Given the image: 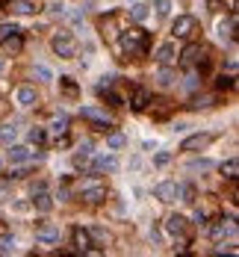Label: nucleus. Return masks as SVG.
Masks as SVG:
<instances>
[{
    "instance_id": "obj_1",
    "label": "nucleus",
    "mask_w": 239,
    "mask_h": 257,
    "mask_svg": "<svg viewBox=\"0 0 239 257\" xmlns=\"http://www.w3.org/2000/svg\"><path fill=\"white\" fill-rule=\"evenodd\" d=\"M118 42H121V50L127 54V56H145L148 54V32L133 27V30H124L118 36Z\"/></svg>"
},
{
    "instance_id": "obj_2",
    "label": "nucleus",
    "mask_w": 239,
    "mask_h": 257,
    "mask_svg": "<svg viewBox=\"0 0 239 257\" xmlns=\"http://www.w3.org/2000/svg\"><path fill=\"white\" fill-rule=\"evenodd\" d=\"M50 48H53V54L62 56V60H74V56H77V42H74V36L65 32V30H59L56 36H53Z\"/></svg>"
},
{
    "instance_id": "obj_3",
    "label": "nucleus",
    "mask_w": 239,
    "mask_h": 257,
    "mask_svg": "<svg viewBox=\"0 0 239 257\" xmlns=\"http://www.w3.org/2000/svg\"><path fill=\"white\" fill-rule=\"evenodd\" d=\"M180 65L183 68H198V65H207V48L204 44H186L183 54H180Z\"/></svg>"
},
{
    "instance_id": "obj_4",
    "label": "nucleus",
    "mask_w": 239,
    "mask_h": 257,
    "mask_svg": "<svg viewBox=\"0 0 239 257\" xmlns=\"http://www.w3.org/2000/svg\"><path fill=\"white\" fill-rule=\"evenodd\" d=\"M198 32V21L192 15H177V21L171 24V36L174 38H192Z\"/></svg>"
},
{
    "instance_id": "obj_5",
    "label": "nucleus",
    "mask_w": 239,
    "mask_h": 257,
    "mask_svg": "<svg viewBox=\"0 0 239 257\" xmlns=\"http://www.w3.org/2000/svg\"><path fill=\"white\" fill-rule=\"evenodd\" d=\"M80 116H83L86 122H92V128H95V130H109V128H112V118H109L103 110H98V106H83V110H80Z\"/></svg>"
},
{
    "instance_id": "obj_6",
    "label": "nucleus",
    "mask_w": 239,
    "mask_h": 257,
    "mask_svg": "<svg viewBox=\"0 0 239 257\" xmlns=\"http://www.w3.org/2000/svg\"><path fill=\"white\" fill-rule=\"evenodd\" d=\"M77 190H80V195H83L86 204H101L103 198H106V186H103V184H95V180H86V184H80Z\"/></svg>"
},
{
    "instance_id": "obj_7",
    "label": "nucleus",
    "mask_w": 239,
    "mask_h": 257,
    "mask_svg": "<svg viewBox=\"0 0 239 257\" xmlns=\"http://www.w3.org/2000/svg\"><path fill=\"white\" fill-rule=\"evenodd\" d=\"M213 139H216L213 133H195V136H189V139H183V145H180V151H189V154H192V151H204V148L210 145V142H213Z\"/></svg>"
},
{
    "instance_id": "obj_8",
    "label": "nucleus",
    "mask_w": 239,
    "mask_h": 257,
    "mask_svg": "<svg viewBox=\"0 0 239 257\" xmlns=\"http://www.w3.org/2000/svg\"><path fill=\"white\" fill-rule=\"evenodd\" d=\"M44 0H9V9L15 15H33V12H41Z\"/></svg>"
},
{
    "instance_id": "obj_9",
    "label": "nucleus",
    "mask_w": 239,
    "mask_h": 257,
    "mask_svg": "<svg viewBox=\"0 0 239 257\" xmlns=\"http://www.w3.org/2000/svg\"><path fill=\"white\" fill-rule=\"evenodd\" d=\"M35 240H38V242H44V246L59 242V228L53 225V222H41V225L35 228Z\"/></svg>"
},
{
    "instance_id": "obj_10",
    "label": "nucleus",
    "mask_w": 239,
    "mask_h": 257,
    "mask_svg": "<svg viewBox=\"0 0 239 257\" xmlns=\"http://www.w3.org/2000/svg\"><path fill=\"white\" fill-rule=\"evenodd\" d=\"M186 228H189V222H186L180 213H171L169 219H166V234L174 236V240H177V236H186Z\"/></svg>"
},
{
    "instance_id": "obj_11",
    "label": "nucleus",
    "mask_w": 239,
    "mask_h": 257,
    "mask_svg": "<svg viewBox=\"0 0 239 257\" xmlns=\"http://www.w3.org/2000/svg\"><path fill=\"white\" fill-rule=\"evenodd\" d=\"M154 198H160L163 204L177 201V184H174V180H163V184H157V186H154Z\"/></svg>"
},
{
    "instance_id": "obj_12",
    "label": "nucleus",
    "mask_w": 239,
    "mask_h": 257,
    "mask_svg": "<svg viewBox=\"0 0 239 257\" xmlns=\"http://www.w3.org/2000/svg\"><path fill=\"white\" fill-rule=\"evenodd\" d=\"M71 242H74V248H77V252H92V246H95L92 234H89V230H83V228H74V230H71Z\"/></svg>"
},
{
    "instance_id": "obj_13",
    "label": "nucleus",
    "mask_w": 239,
    "mask_h": 257,
    "mask_svg": "<svg viewBox=\"0 0 239 257\" xmlns=\"http://www.w3.org/2000/svg\"><path fill=\"white\" fill-rule=\"evenodd\" d=\"M154 60H157L160 65H171L174 60H177V50H174V44H171V42L160 44V48L154 50Z\"/></svg>"
},
{
    "instance_id": "obj_14",
    "label": "nucleus",
    "mask_w": 239,
    "mask_h": 257,
    "mask_svg": "<svg viewBox=\"0 0 239 257\" xmlns=\"http://www.w3.org/2000/svg\"><path fill=\"white\" fill-rule=\"evenodd\" d=\"M24 50V38H21V32H15V36H3V54L6 56H15V54H21Z\"/></svg>"
},
{
    "instance_id": "obj_15",
    "label": "nucleus",
    "mask_w": 239,
    "mask_h": 257,
    "mask_svg": "<svg viewBox=\"0 0 239 257\" xmlns=\"http://www.w3.org/2000/svg\"><path fill=\"white\" fill-rule=\"evenodd\" d=\"M219 36H222V38H228V42H234V38H237V12L219 21Z\"/></svg>"
},
{
    "instance_id": "obj_16",
    "label": "nucleus",
    "mask_w": 239,
    "mask_h": 257,
    "mask_svg": "<svg viewBox=\"0 0 239 257\" xmlns=\"http://www.w3.org/2000/svg\"><path fill=\"white\" fill-rule=\"evenodd\" d=\"M15 104H18V106H35V104H38L35 89L33 86H21V89L15 92Z\"/></svg>"
},
{
    "instance_id": "obj_17",
    "label": "nucleus",
    "mask_w": 239,
    "mask_h": 257,
    "mask_svg": "<svg viewBox=\"0 0 239 257\" xmlns=\"http://www.w3.org/2000/svg\"><path fill=\"white\" fill-rule=\"evenodd\" d=\"M118 168V160L112 157V154H103L98 160L92 162V174H98V172H115Z\"/></svg>"
},
{
    "instance_id": "obj_18",
    "label": "nucleus",
    "mask_w": 239,
    "mask_h": 257,
    "mask_svg": "<svg viewBox=\"0 0 239 257\" xmlns=\"http://www.w3.org/2000/svg\"><path fill=\"white\" fill-rule=\"evenodd\" d=\"M68 116H65V112H59V116H53V118H50V133H53V136H65V133H68Z\"/></svg>"
},
{
    "instance_id": "obj_19",
    "label": "nucleus",
    "mask_w": 239,
    "mask_h": 257,
    "mask_svg": "<svg viewBox=\"0 0 239 257\" xmlns=\"http://www.w3.org/2000/svg\"><path fill=\"white\" fill-rule=\"evenodd\" d=\"M148 104H151V92H148V89H136V92H133V98H130V106H133L136 112H142Z\"/></svg>"
},
{
    "instance_id": "obj_20",
    "label": "nucleus",
    "mask_w": 239,
    "mask_h": 257,
    "mask_svg": "<svg viewBox=\"0 0 239 257\" xmlns=\"http://www.w3.org/2000/svg\"><path fill=\"white\" fill-rule=\"evenodd\" d=\"M33 207L38 210V213H47V210L53 207V201H50V195L41 190V192H33Z\"/></svg>"
},
{
    "instance_id": "obj_21",
    "label": "nucleus",
    "mask_w": 239,
    "mask_h": 257,
    "mask_svg": "<svg viewBox=\"0 0 239 257\" xmlns=\"http://www.w3.org/2000/svg\"><path fill=\"white\" fill-rule=\"evenodd\" d=\"M30 160V148L27 145H12L9 148V162H24Z\"/></svg>"
},
{
    "instance_id": "obj_22",
    "label": "nucleus",
    "mask_w": 239,
    "mask_h": 257,
    "mask_svg": "<svg viewBox=\"0 0 239 257\" xmlns=\"http://www.w3.org/2000/svg\"><path fill=\"white\" fill-rule=\"evenodd\" d=\"M174 80H177V74L171 71L169 65H163V68L157 71V83H160V86H174Z\"/></svg>"
},
{
    "instance_id": "obj_23",
    "label": "nucleus",
    "mask_w": 239,
    "mask_h": 257,
    "mask_svg": "<svg viewBox=\"0 0 239 257\" xmlns=\"http://www.w3.org/2000/svg\"><path fill=\"white\" fill-rule=\"evenodd\" d=\"M148 15H151V9H148L145 3L133 0V6H130V18H133V21H148Z\"/></svg>"
},
{
    "instance_id": "obj_24",
    "label": "nucleus",
    "mask_w": 239,
    "mask_h": 257,
    "mask_svg": "<svg viewBox=\"0 0 239 257\" xmlns=\"http://www.w3.org/2000/svg\"><path fill=\"white\" fill-rule=\"evenodd\" d=\"M124 142H127V139H124V133H118V130H115V133H106V148H109V151L124 148Z\"/></svg>"
},
{
    "instance_id": "obj_25",
    "label": "nucleus",
    "mask_w": 239,
    "mask_h": 257,
    "mask_svg": "<svg viewBox=\"0 0 239 257\" xmlns=\"http://www.w3.org/2000/svg\"><path fill=\"white\" fill-rule=\"evenodd\" d=\"M219 168H222V174H225L228 180H237V178H239V162H237V160H228V162H222Z\"/></svg>"
},
{
    "instance_id": "obj_26",
    "label": "nucleus",
    "mask_w": 239,
    "mask_h": 257,
    "mask_svg": "<svg viewBox=\"0 0 239 257\" xmlns=\"http://www.w3.org/2000/svg\"><path fill=\"white\" fill-rule=\"evenodd\" d=\"M210 106H216V95H201L189 104V110H210Z\"/></svg>"
},
{
    "instance_id": "obj_27",
    "label": "nucleus",
    "mask_w": 239,
    "mask_h": 257,
    "mask_svg": "<svg viewBox=\"0 0 239 257\" xmlns=\"http://www.w3.org/2000/svg\"><path fill=\"white\" fill-rule=\"evenodd\" d=\"M177 198L186 201V204H195V190L189 184H177Z\"/></svg>"
},
{
    "instance_id": "obj_28",
    "label": "nucleus",
    "mask_w": 239,
    "mask_h": 257,
    "mask_svg": "<svg viewBox=\"0 0 239 257\" xmlns=\"http://www.w3.org/2000/svg\"><path fill=\"white\" fill-rule=\"evenodd\" d=\"M59 86H62V92L68 98H77V92H80L77 83H74V77H59Z\"/></svg>"
},
{
    "instance_id": "obj_29",
    "label": "nucleus",
    "mask_w": 239,
    "mask_h": 257,
    "mask_svg": "<svg viewBox=\"0 0 239 257\" xmlns=\"http://www.w3.org/2000/svg\"><path fill=\"white\" fill-rule=\"evenodd\" d=\"M33 77H38V80H41V83H50V80H53V74H50V68H47V65H33Z\"/></svg>"
},
{
    "instance_id": "obj_30",
    "label": "nucleus",
    "mask_w": 239,
    "mask_h": 257,
    "mask_svg": "<svg viewBox=\"0 0 239 257\" xmlns=\"http://www.w3.org/2000/svg\"><path fill=\"white\" fill-rule=\"evenodd\" d=\"M198 86H201V77H198V71H189V74H186V80H183V89H186V92H195Z\"/></svg>"
},
{
    "instance_id": "obj_31",
    "label": "nucleus",
    "mask_w": 239,
    "mask_h": 257,
    "mask_svg": "<svg viewBox=\"0 0 239 257\" xmlns=\"http://www.w3.org/2000/svg\"><path fill=\"white\" fill-rule=\"evenodd\" d=\"M15 136H18V128H15V124H6V128L0 130V139H3L6 145H12V142H15Z\"/></svg>"
},
{
    "instance_id": "obj_32",
    "label": "nucleus",
    "mask_w": 239,
    "mask_h": 257,
    "mask_svg": "<svg viewBox=\"0 0 239 257\" xmlns=\"http://www.w3.org/2000/svg\"><path fill=\"white\" fill-rule=\"evenodd\" d=\"M154 9H157V18H166L171 12V0H154Z\"/></svg>"
},
{
    "instance_id": "obj_33",
    "label": "nucleus",
    "mask_w": 239,
    "mask_h": 257,
    "mask_svg": "<svg viewBox=\"0 0 239 257\" xmlns=\"http://www.w3.org/2000/svg\"><path fill=\"white\" fill-rule=\"evenodd\" d=\"M189 168H192V172H210V168H216V162L213 160H192Z\"/></svg>"
},
{
    "instance_id": "obj_34",
    "label": "nucleus",
    "mask_w": 239,
    "mask_h": 257,
    "mask_svg": "<svg viewBox=\"0 0 239 257\" xmlns=\"http://www.w3.org/2000/svg\"><path fill=\"white\" fill-rule=\"evenodd\" d=\"M44 139H47L44 128H33L30 130V142H33V145H44Z\"/></svg>"
},
{
    "instance_id": "obj_35",
    "label": "nucleus",
    "mask_w": 239,
    "mask_h": 257,
    "mask_svg": "<svg viewBox=\"0 0 239 257\" xmlns=\"http://www.w3.org/2000/svg\"><path fill=\"white\" fill-rule=\"evenodd\" d=\"M15 252V240L12 236H0V254H12Z\"/></svg>"
},
{
    "instance_id": "obj_36",
    "label": "nucleus",
    "mask_w": 239,
    "mask_h": 257,
    "mask_svg": "<svg viewBox=\"0 0 239 257\" xmlns=\"http://www.w3.org/2000/svg\"><path fill=\"white\" fill-rule=\"evenodd\" d=\"M171 162V154L169 151H160V154H154V166H157V168H163V166H169Z\"/></svg>"
},
{
    "instance_id": "obj_37",
    "label": "nucleus",
    "mask_w": 239,
    "mask_h": 257,
    "mask_svg": "<svg viewBox=\"0 0 239 257\" xmlns=\"http://www.w3.org/2000/svg\"><path fill=\"white\" fill-rule=\"evenodd\" d=\"M89 234H92V240H101V242H109V234H106L103 228H92Z\"/></svg>"
},
{
    "instance_id": "obj_38",
    "label": "nucleus",
    "mask_w": 239,
    "mask_h": 257,
    "mask_svg": "<svg viewBox=\"0 0 239 257\" xmlns=\"http://www.w3.org/2000/svg\"><path fill=\"white\" fill-rule=\"evenodd\" d=\"M15 32H21L18 24H0V36H15Z\"/></svg>"
},
{
    "instance_id": "obj_39",
    "label": "nucleus",
    "mask_w": 239,
    "mask_h": 257,
    "mask_svg": "<svg viewBox=\"0 0 239 257\" xmlns=\"http://www.w3.org/2000/svg\"><path fill=\"white\" fill-rule=\"evenodd\" d=\"M50 12H53V15H59V18H68V9H65L62 3H53V6H50Z\"/></svg>"
},
{
    "instance_id": "obj_40",
    "label": "nucleus",
    "mask_w": 239,
    "mask_h": 257,
    "mask_svg": "<svg viewBox=\"0 0 239 257\" xmlns=\"http://www.w3.org/2000/svg\"><path fill=\"white\" fill-rule=\"evenodd\" d=\"M77 154H89V157H92V139H86V142H80V148H77Z\"/></svg>"
},
{
    "instance_id": "obj_41",
    "label": "nucleus",
    "mask_w": 239,
    "mask_h": 257,
    "mask_svg": "<svg viewBox=\"0 0 239 257\" xmlns=\"http://www.w3.org/2000/svg\"><path fill=\"white\" fill-rule=\"evenodd\" d=\"M219 89H234V74L231 77H222L219 80Z\"/></svg>"
},
{
    "instance_id": "obj_42",
    "label": "nucleus",
    "mask_w": 239,
    "mask_h": 257,
    "mask_svg": "<svg viewBox=\"0 0 239 257\" xmlns=\"http://www.w3.org/2000/svg\"><path fill=\"white\" fill-rule=\"evenodd\" d=\"M207 6H210V12H222V9H225L222 0H207Z\"/></svg>"
},
{
    "instance_id": "obj_43",
    "label": "nucleus",
    "mask_w": 239,
    "mask_h": 257,
    "mask_svg": "<svg viewBox=\"0 0 239 257\" xmlns=\"http://www.w3.org/2000/svg\"><path fill=\"white\" fill-rule=\"evenodd\" d=\"M228 71H231V74L237 71V56H231V60H228Z\"/></svg>"
},
{
    "instance_id": "obj_44",
    "label": "nucleus",
    "mask_w": 239,
    "mask_h": 257,
    "mask_svg": "<svg viewBox=\"0 0 239 257\" xmlns=\"http://www.w3.org/2000/svg\"><path fill=\"white\" fill-rule=\"evenodd\" d=\"M0 168H3V160H0Z\"/></svg>"
},
{
    "instance_id": "obj_45",
    "label": "nucleus",
    "mask_w": 239,
    "mask_h": 257,
    "mask_svg": "<svg viewBox=\"0 0 239 257\" xmlns=\"http://www.w3.org/2000/svg\"><path fill=\"white\" fill-rule=\"evenodd\" d=\"M130 3H133V0H130Z\"/></svg>"
}]
</instances>
